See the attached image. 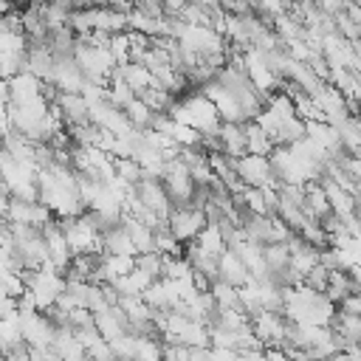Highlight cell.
<instances>
[{"mask_svg":"<svg viewBox=\"0 0 361 361\" xmlns=\"http://www.w3.org/2000/svg\"><path fill=\"white\" fill-rule=\"evenodd\" d=\"M231 161H234V172H237V178H240L243 183H248V186H265V183L279 186V183H282V180L274 175L268 155L243 152V155H237V158H231Z\"/></svg>","mask_w":361,"mask_h":361,"instance_id":"obj_1","label":"cell"},{"mask_svg":"<svg viewBox=\"0 0 361 361\" xmlns=\"http://www.w3.org/2000/svg\"><path fill=\"white\" fill-rule=\"evenodd\" d=\"M166 226L169 231L180 240V243H189L197 237V231L206 226V212L200 206H192V203H172L169 209V217H166Z\"/></svg>","mask_w":361,"mask_h":361,"instance_id":"obj_2","label":"cell"},{"mask_svg":"<svg viewBox=\"0 0 361 361\" xmlns=\"http://www.w3.org/2000/svg\"><path fill=\"white\" fill-rule=\"evenodd\" d=\"M251 330L262 344H282L288 319L282 316V310H259L251 316Z\"/></svg>","mask_w":361,"mask_h":361,"instance_id":"obj_3","label":"cell"},{"mask_svg":"<svg viewBox=\"0 0 361 361\" xmlns=\"http://www.w3.org/2000/svg\"><path fill=\"white\" fill-rule=\"evenodd\" d=\"M217 279H223V282L240 288V285H245V282L251 279V271L245 268V262H243L231 248H223V251L217 254Z\"/></svg>","mask_w":361,"mask_h":361,"instance_id":"obj_4","label":"cell"},{"mask_svg":"<svg viewBox=\"0 0 361 361\" xmlns=\"http://www.w3.org/2000/svg\"><path fill=\"white\" fill-rule=\"evenodd\" d=\"M319 180H322L324 195H327V200H330V212H336L341 220L353 217V214H355V195H353L350 189L338 186L333 178H319Z\"/></svg>","mask_w":361,"mask_h":361,"instance_id":"obj_5","label":"cell"},{"mask_svg":"<svg viewBox=\"0 0 361 361\" xmlns=\"http://www.w3.org/2000/svg\"><path fill=\"white\" fill-rule=\"evenodd\" d=\"M56 104H59V110H62L65 127L90 121V107H87V102H85V96H82V93H65V90H59Z\"/></svg>","mask_w":361,"mask_h":361,"instance_id":"obj_6","label":"cell"},{"mask_svg":"<svg viewBox=\"0 0 361 361\" xmlns=\"http://www.w3.org/2000/svg\"><path fill=\"white\" fill-rule=\"evenodd\" d=\"M217 135L223 141V152L237 158L245 152V130H243V121H220L217 127Z\"/></svg>","mask_w":361,"mask_h":361,"instance_id":"obj_7","label":"cell"},{"mask_svg":"<svg viewBox=\"0 0 361 361\" xmlns=\"http://www.w3.org/2000/svg\"><path fill=\"white\" fill-rule=\"evenodd\" d=\"M113 73H116V76H121V79H124L135 93L152 85V73H149V68H144L141 62H133V59H130V62L116 65V68H113Z\"/></svg>","mask_w":361,"mask_h":361,"instance_id":"obj_8","label":"cell"},{"mask_svg":"<svg viewBox=\"0 0 361 361\" xmlns=\"http://www.w3.org/2000/svg\"><path fill=\"white\" fill-rule=\"evenodd\" d=\"M102 251L104 254H138L133 240H130V234H127V228L121 223L102 234Z\"/></svg>","mask_w":361,"mask_h":361,"instance_id":"obj_9","label":"cell"},{"mask_svg":"<svg viewBox=\"0 0 361 361\" xmlns=\"http://www.w3.org/2000/svg\"><path fill=\"white\" fill-rule=\"evenodd\" d=\"M243 130H245V152H257V155H271L274 149V141L271 135L251 118V121H243Z\"/></svg>","mask_w":361,"mask_h":361,"instance_id":"obj_10","label":"cell"},{"mask_svg":"<svg viewBox=\"0 0 361 361\" xmlns=\"http://www.w3.org/2000/svg\"><path fill=\"white\" fill-rule=\"evenodd\" d=\"M195 243H197L206 254H214V257L226 248V240H223V234H220V226H217V223H206V226L197 231Z\"/></svg>","mask_w":361,"mask_h":361,"instance_id":"obj_11","label":"cell"},{"mask_svg":"<svg viewBox=\"0 0 361 361\" xmlns=\"http://www.w3.org/2000/svg\"><path fill=\"white\" fill-rule=\"evenodd\" d=\"M152 113H155V110H149L138 96L124 107V116H127V121H130L135 130H147L149 121H152Z\"/></svg>","mask_w":361,"mask_h":361,"instance_id":"obj_12","label":"cell"},{"mask_svg":"<svg viewBox=\"0 0 361 361\" xmlns=\"http://www.w3.org/2000/svg\"><path fill=\"white\" fill-rule=\"evenodd\" d=\"M209 293L214 296L217 307H240L237 288H234V285H228V282H223V279H214V282L209 285Z\"/></svg>","mask_w":361,"mask_h":361,"instance_id":"obj_13","label":"cell"},{"mask_svg":"<svg viewBox=\"0 0 361 361\" xmlns=\"http://www.w3.org/2000/svg\"><path fill=\"white\" fill-rule=\"evenodd\" d=\"M116 164V175L127 183H138L141 180V164L135 158H113Z\"/></svg>","mask_w":361,"mask_h":361,"instance_id":"obj_14","label":"cell"},{"mask_svg":"<svg viewBox=\"0 0 361 361\" xmlns=\"http://www.w3.org/2000/svg\"><path fill=\"white\" fill-rule=\"evenodd\" d=\"M135 265L144 268L152 279L161 276V254L158 251H141V254H135Z\"/></svg>","mask_w":361,"mask_h":361,"instance_id":"obj_15","label":"cell"},{"mask_svg":"<svg viewBox=\"0 0 361 361\" xmlns=\"http://www.w3.org/2000/svg\"><path fill=\"white\" fill-rule=\"evenodd\" d=\"M316 6L322 8V11H327V14H338V11H344V0H316Z\"/></svg>","mask_w":361,"mask_h":361,"instance_id":"obj_16","label":"cell"},{"mask_svg":"<svg viewBox=\"0 0 361 361\" xmlns=\"http://www.w3.org/2000/svg\"><path fill=\"white\" fill-rule=\"evenodd\" d=\"M355 217H358V220H361V197H358V200H355Z\"/></svg>","mask_w":361,"mask_h":361,"instance_id":"obj_17","label":"cell"},{"mask_svg":"<svg viewBox=\"0 0 361 361\" xmlns=\"http://www.w3.org/2000/svg\"><path fill=\"white\" fill-rule=\"evenodd\" d=\"M358 116H361V104H358Z\"/></svg>","mask_w":361,"mask_h":361,"instance_id":"obj_18","label":"cell"},{"mask_svg":"<svg viewBox=\"0 0 361 361\" xmlns=\"http://www.w3.org/2000/svg\"><path fill=\"white\" fill-rule=\"evenodd\" d=\"M133 3H135V0H133Z\"/></svg>","mask_w":361,"mask_h":361,"instance_id":"obj_19","label":"cell"}]
</instances>
